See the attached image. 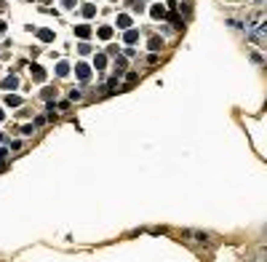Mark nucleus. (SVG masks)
I'll list each match as a JSON object with an SVG mask.
<instances>
[{"instance_id": "5", "label": "nucleus", "mask_w": 267, "mask_h": 262, "mask_svg": "<svg viewBox=\"0 0 267 262\" xmlns=\"http://www.w3.org/2000/svg\"><path fill=\"white\" fill-rule=\"evenodd\" d=\"M3 86H5V88H16V80H14V78H8V80L3 83Z\"/></svg>"}, {"instance_id": "2", "label": "nucleus", "mask_w": 267, "mask_h": 262, "mask_svg": "<svg viewBox=\"0 0 267 262\" xmlns=\"http://www.w3.org/2000/svg\"><path fill=\"white\" fill-rule=\"evenodd\" d=\"M77 75H80V78H88V67L80 64V67H77Z\"/></svg>"}, {"instance_id": "6", "label": "nucleus", "mask_w": 267, "mask_h": 262, "mask_svg": "<svg viewBox=\"0 0 267 262\" xmlns=\"http://www.w3.org/2000/svg\"><path fill=\"white\" fill-rule=\"evenodd\" d=\"M126 43H136V32H128V35H126Z\"/></svg>"}, {"instance_id": "4", "label": "nucleus", "mask_w": 267, "mask_h": 262, "mask_svg": "<svg viewBox=\"0 0 267 262\" xmlns=\"http://www.w3.org/2000/svg\"><path fill=\"white\" fill-rule=\"evenodd\" d=\"M75 32H77V35H80V38H86V35H88V27H77Z\"/></svg>"}, {"instance_id": "1", "label": "nucleus", "mask_w": 267, "mask_h": 262, "mask_svg": "<svg viewBox=\"0 0 267 262\" xmlns=\"http://www.w3.org/2000/svg\"><path fill=\"white\" fill-rule=\"evenodd\" d=\"M118 24H120V27H128L131 19H128V16H118Z\"/></svg>"}, {"instance_id": "3", "label": "nucleus", "mask_w": 267, "mask_h": 262, "mask_svg": "<svg viewBox=\"0 0 267 262\" xmlns=\"http://www.w3.org/2000/svg\"><path fill=\"white\" fill-rule=\"evenodd\" d=\"M152 16H166V11H163L160 5H155V8H152Z\"/></svg>"}]
</instances>
